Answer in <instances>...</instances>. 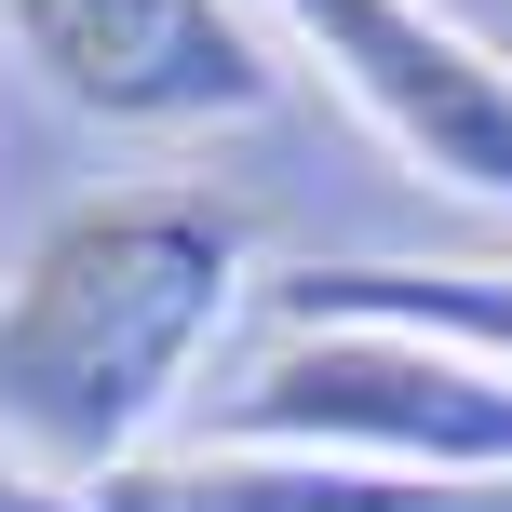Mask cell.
<instances>
[{
	"instance_id": "1",
	"label": "cell",
	"mask_w": 512,
	"mask_h": 512,
	"mask_svg": "<svg viewBox=\"0 0 512 512\" xmlns=\"http://www.w3.org/2000/svg\"><path fill=\"white\" fill-rule=\"evenodd\" d=\"M243 310V203L216 189H95L0 283V459L95 499L189 405Z\"/></svg>"
},
{
	"instance_id": "4",
	"label": "cell",
	"mask_w": 512,
	"mask_h": 512,
	"mask_svg": "<svg viewBox=\"0 0 512 512\" xmlns=\"http://www.w3.org/2000/svg\"><path fill=\"white\" fill-rule=\"evenodd\" d=\"M432 189L512 216V68L432 0H256Z\"/></svg>"
},
{
	"instance_id": "5",
	"label": "cell",
	"mask_w": 512,
	"mask_h": 512,
	"mask_svg": "<svg viewBox=\"0 0 512 512\" xmlns=\"http://www.w3.org/2000/svg\"><path fill=\"white\" fill-rule=\"evenodd\" d=\"M283 324H405V337H459V351L512 364V270L499 256H459V270H432V256H310V270L270 283Z\"/></svg>"
},
{
	"instance_id": "6",
	"label": "cell",
	"mask_w": 512,
	"mask_h": 512,
	"mask_svg": "<svg viewBox=\"0 0 512 512\" xmlns=\"http://www.w3.org/2000/svg\"><path fill=\"white\" fill-rule=\"evenodd\" d=\"M0 512H95V499L54 486V472H27V459H0Z\"/></svg>"
},
{
	"instance_id": "3",
	"label": "cell",
	"mask_w": 512,
	"mask_h": 512,
	"mask_svg": "<svg viewBox=\"0 0 512 512\" xmlns=\"http://www.w3.org/2000/svg\"><path fill=\"white\" fill-rule=\"evenodd\" d=\"M41 95L108 135H203L283 95V27L256 0H0Z\"/></svg>"
},
{
	"instance_id": "2",
	"label": "cell",
	"mask_w": 512,
	"mask_h": 512,
	"mask_svg": "<svg viewBox=\"0 0 512 512\" xmlns=\"http://www.w3.org/2000/svg\"><path fill=\"white\" fill-rule=\"evenodd\" d=\"M216 445H297L418 486H512V364L405 324H283L243 391H216Z\"/></svg>"
}]
</instances>
